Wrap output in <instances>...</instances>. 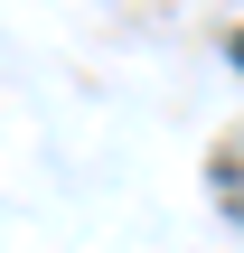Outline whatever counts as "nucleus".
I'll list each match as a JSON object with an SVG mask.
<instances>
[{"label": "nucleus", "mask_w": 244, "mask_h": 253, "mask_svg": "<svg viewBox=\"0 0 244 253\" xmlns=\"http://www.w3.org/2000/svg\"><path fill=\"white\" fill-rule=\"evenodd\" d=\"M235 66H244V38H235Z\"/></svg>", "instance_id": "obj_1"}]
</instances>
